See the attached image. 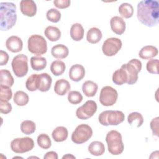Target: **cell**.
Returning a JSON list of instances; mask_svg holds the SVG:
<instances>
[{
  "label": "cell",
  "mask_w": 159,
  "mask_h": 159,
  "mask_svg": "<svg viewBox=\"0 0 159 159\" xmlns=\"http://www.w3.org/2000/svg\"><path fill=\"white\" fill-rule=\"evenodd\" d=\"M137 17L143 25L152 27L159 22V3L155 0L140 1L137 7Z\"/></svg>",
  "instance_id": "1"
},
{
  "label": "cell",
  "mask_w": 159,
  "mask_h": 159,
  "mask_svg": "<svg viewBox=\"0 0 159 159\" xmlns=\"http://www.w3.org/2000/svg\"><path fill=\"white\" fill-rule=\"evenodd\" d=\"M0 29L2 31L12 29L17 20L16 6L13 2L0 3Z\"/></svg>",
  "instance_id": "2"
},
{
  "label": "cell",
  "mask_w": 159,
  "mask_h": 159,
  "mask_svg": "<svg viewBox=\"0 0 159 159\" xmlns=\"http://www.w3.org/2000/svg\"><path fill=\"white\" fill-rule=\"evenodd\" d=\"M108 152L113 155L121 154L124 149L122 137L120 133L116 130H110L106 136Z\"/></svg>",
  "instance_id": "3"
},
{
  "label": "cell",
  "mask_w": 159,
  "mask_h": 159,
  "mask_svg": "<svg viewBox=\"0 0 159 159\" xmlns=\"http://www.w3.org/2000/svg\"><path fill=\"white\" fill-rule=\"evenodd\" d=\"M125 119L124 114L120 111L108 110L102 112L98 120L102 125H117L122 123Z\"/></svg>",
  "instance_id": "4"
},
{
  "label": "cell",
  "mask_w": 159,
  "mask_h": 159,
  "mask_svg": "<svg viewBox=\"0 0 159 159\" xmlns=\"http://www.w3.org/2000/svg\"><path fill=\"white\" fill-rule=\"evenodd\" d=\"M27 48L30 53L38 57H40L47 52V43L43 36L34 34L28 39Z\"/></svg>",
  "instance_id": "5"
},
{
  "label": "cell",
  "mask_w": 159,
  "mask_h": 159,
  "mask_svg": "<svg viewBox=\"0 0 159 159\" xmlns=\"http://www.w3.org/2000/svg\"><path fill=\"white\" fill-rule=\"evenodd\" d=\"M121 67L127 73V83L130 85L135 84L138 80V74L142 70V62L137 58H134L129 61L127 63L123 64Z\"/></svg>",
  "instance_id": "6"
},
{
  "label": "cell",
  "mask_w": 159,
  "mask_h": 159,
  "mask_svg": "<svg viewBox=\"0 0 159 159\" xmlns=\"http://www.w3.org/2000/svg\"><path fill=\"white\" fill-rule=\"evenodd\" d=\"M93 135L92 128L88 124L78 125L71 134V140L76 144L86 142Z\"/></svg>",
  "instance_id": "7"
},
{
  "label": "cell",
  "mask_w": 159,
  "mask_h": 159,
  "mask_svg": "<svg viewBox=\"0 0 159 159\" xmlns=\"http://www.w3.org/2000/svg\"><path fill=\"white\" fill-rule=\"evenodd\" d=\"M12 69L17 77L25 76L29 70L28 58L24 54H19L15 56L11 62Z\"/></svg>",
  "instance_id": "8"
},
{
  "label": "cell",
  "mask_w": 159,
  "mask_h": 159,
  "mask_svg": "<svg viewBox=\"0 0 159 159\" xmlns=\"http://www.w3.org/2000/svg\"><path fill=\"white\" fill-rule=\"evenodd\" d=\"M10 146L14 153H24L33 149L34 142L32 138L28 137L16 138L11 141Z\"/></svg>",
  "instance_id": "9"
},
{
  "label": "cell",
  "mask_w": 159,
  "mask_h": 159,
  "mask_svg": "<svg viewBox=\"0 0 159 159\" xmlns=\"http://www.w3.org/2000/svg\"><path fill=\"white\" fill-rule=\"evenodd\" d=\"M118 98L117 91L110 86H104L99 94V101L104 106H113Z\"/></svg>",
  "instance_id": "10"
},
{
  "label": "cell",
  "mask_w": 159,
  "mask_h": 159,
  "mask_svg": "<svg viewBox=\"0 0 159 159\" xmlns=\"http://www.w3.org/2000/svg\"><path fill=\"white\" fill-rule=\"evenodd\" d=\"M122 46V42L120 39L116 37L107 38L102 44V51L106 56L112 57L119 52Z\"/></svg>",
  "instance_id": "11"
},
{
  "label": "cell",
  "mask_w": 159,
  "mask_h": 159,
  "mask_svg": "<svg viewBox=\"0 0 159 159\" xmlns=\"http://www.w3.org/2000/svg\"><path fill=\"white\" fill-rule=\"evenodd\" d=\"M97 108V104L94 101L88 100L83 105L78 107L76 111V117L81 120L88 119L96 112Z\"/></svg>",
  "instance_id": "12"
},
{
  "label": "cell",
  "mask_w": 159,
  "mask_h": 159,
  "mask_svg": "<svg viewBox=\"0 0 159 159\" xmlns=\"http://www.w3.org/2000/svg\"><path fill=\"white\" fill-rule=\"evenodd\" d=\"M21 12L27 17H34L37 13V5L32 0H22L20 2Z\"/></svg>",
  "instance_id": "13"
},
{
  "label": "cell",
  "mask_w": 159,
  "mask_h": 159,
  "mask_svg": "<svg viewBox=\"0 0 159 159\" xmlns=\"http://www.w3.org/2000/svg\"><path fill=\"white\" fill-rule=\"evenodd\" d=\"M6 47L9 51L12 53H17L22 50L23 42L18 36L12 35L6 40Z\"/></svg>",
  "instance_id": "14"
},
{
  "label": "cell",
  "mask_w": 159,
  "mask_h": 159,
  "mask_svg": "<svg viewBox=\"0 0 159 159\" xmlns=\"http://www.w3.org/2000/svg\"><path fill=\"white\" fill-rule=\"evenodd\" d=\"M111 30L117 35H122L125 30V22L122 17L119 16H114L110 20Z\"/></svg>",
  "instance_id": "15"
},
{
  "label": "cell",
  "mask_w": 159,
  "mask_h": 159,
  "mask_svg": "<svg viewBox=\"0 0 159 159\" xmlns=\"http://www.w3.org/2000/svg\"><path fill=\"white\" fill-rule=\"evenodd\" d=\"M85 76V69L80 64H75L69 70V78L75 82L81 81Z\"/></svg>",
  "instance_id": "16"
},
{
  "label": "cell",
  "mask_w": 159,
  "mask_h": 159,
  "mask_svg": "<svg viewBox=\"0 0 159 159\" xmlns=\"http://www.w3.org/2000/svg\"><path fill=\"white\" fill-rule=\"evenodd\" d=\"M52 78L47 73L39 74V85L38 90L41 92L48 91L51 87Z\"/></svg>",
  "instance_id": "17"
},
{
  "label": "cell",
  "mask_w": 159,
  "mask_h": 159,
  "mask_svg": "<svg viewBox=\"0 0 159 159\" xmlns=\"http://www.w3.org/2000/svg\"><path fill=\"white\" fill-rule=\"evenodd\" d=\"M158 50L157 48L153 45H146L143 47L139 53L140 58L144 60H150L157 56Z\"/></svg>",
  "instance_id": "18"
},
{
  "label": "cell",
  "mask_w": 159,
  "mask_h": 159,
  "mask_svg": "<svg viewBox=\"0 0 159 159\" xmlns=\"http://www.w3.org/2000/svg\"><path fill=\"white\" fill-rule=\"evenodd\" d=\"M71 85L70 83L65 79L58 80L54 86L55 93L59 96L65 95L70 89Z\"/></svg>",
  "instance_id": "19"
},
{
  "label": "cell",
  "mask_w": 159,
  "mask_h": 159,
  "mask_svg": "<svg viewBox=\"0 0 159 159\" xmlns=\"http://www.w3.org/2000/svg\"><path fill=\"white\" fill-rule=\"evenodd\" d=\"M51 54L55 58L63 59L68 57L69 50L65 45L57 44L52 47L51 49Z\"/></svg>",
  "instance_id": "20"
},
{
  "label": "cell",
  "mask_w": 159,
  "mask_h": 159,
  "mask_svg": "<svg viewBox=\"0 0 159 159\" xmlns=\"http://www.w3.org/2000/svg\"><path fill=\"white\" fill-rule=\"evenodd\" d=\"M98 89V84L93 81H86L82 85V91L87 97H93L96 95Z\"/></svg>",
  "instance_id": "21"
},
{
  "label": "cell",
  "mask_w": 159,
  "mask_h": 159,
  "mask_svg": "<svg viewBox=\"0 0 159 159\" xmlns=\"http://www.w3.org/2000/svg\"><path fill=\"white\" fill-rule=\"evenodd\" d=\"M68 135V130L63 126L57 127L52 133V137L53 139L57 142H61L66 140Z\"/></svg>",
  "instance_id": "22"
},
{
  "label": "cell",
  "mask_w": 159,
  "mask_h": 159,
  "mask_svg": "<svg viewBox=\"0 0 159 159\" xmlns=\"http://www.w3.org/2000/svg\"><path fill=\"white\" fill-rule=\"evenodd\" d=\"M102 34L101 30L97 27H91L88 30L86 34V40L92 44L98 43L102 39Z\"/></svg>",
  "instance_id": "23"
},
{
  "label": "cell",
  "mask_w": 159,
  "mask_h": 159,
  "mask_svg": "<svg viewBox=\"0 0 159 159\" xmlns=\"http://www.w3.org/2000/svg\"><path fill=\"white\" fill-rule=\"evenodd\" d=\"M84 30L80 23L73 24L70 29V36L75 41H80L84 37Z\"/></svg>",
  "instance_id": "24"
},
{
  "label": "cell",
  "mask_w": 159,
  "mask_h": 159,
  "mask_svg": "<svg viewBox=\"0 0 159 159\" xmlns=\"http://www.w3.org/2000/svg\"><path fill=\"white\" fill-rule=\"evenodd\" d=\"M45 36L51 42H56L61 37L60 30L55 26L49 25L44 30Z\"/></svg>",
  "instance_id": "25"
},
{
  "label": "cell",
  "mask_w": 159,
  "mask_h": 159,
  "mask_svg": "<svg viewBox=\"0 0 159 159\" xmlns=\"http://www.w3.org/2000/svg\"><path fill=\"white\" fill-rule=\"evenodd\" d=\"M14 83V80L11 72L6 69L0 71V85L11 88Z\"/></svg>",
  "instance_id": "26"
},
{
  "label": "cell",
  "mask_w": 159,
  "mask_h": 159,
  "mask_svg": "<svg viewBox=\"0 0 159 159\" xmlns=\"http://www.w3.org/2000/svg\"><path fill=\"white\" fill-rule=\"evenodd\" d=\"M88 152L94 156H101L105 152V147L100 141H93L88 146Z\"/></svg>",
  "instance_id": "27"
},
{
  "label": "cell",
  "mask_w": 159,
  "mask_h": 159,
  "mask_svg": "<svg viewBox=\"0 0 159 159\" xmlns=\"http://www.w3.org/2000/svg\"><path fill=\"white\" fill-rule=\"evenodd\" d=\"M112 81L117 85H122L127 83V75L125 71L121 67L120 69L116 70L112 76Z\"/></svg>",
  "instance_id": "28"
},
{
  "label": "cell",
  "mask_w": 159,
  "mask_h": 159,
  "mask_svg": "<svg viewBox=\"0 0 159 159\" xmlns=\"http://www.w3.org/2000/svg\"><path fill=\"white\" fill-rule=\"evenodd\" d=\"M32 68L35 71L43 70L47 64L45 58L42 57H32L30 60Z\"/></svg>",
  "instance_id": "29"
},
{
  "label": "cell",
  "mask_w": 159,
  "mask_h": 159,
  "mask_svg": "<svg viewBox=\"0 0 159 159\" xmlns=\"http://www.w3.org/2000/svg\"><path fill=\"white\" fill-rule=\"evenodd\" d=\"M65 69L66 65L65 63L60 60L53 61L50 65V71L56 76L61 75L65 72Z\"/></svg>",
  "instance_id": "30"
},
{
  "label": "cell",
  "mask_w": 159,
  "mask_h": 159,
  "mask_svg": "<svg viewBox=\"0 0 159 159\" xmlns=\"http://www.w3.org/2000/svg\"><path fill=\"white\" fill-rule=\"evenodd\" d=\"M14 102L19 106H24L29 102V98L28 94L23 91H17L13 97Z\"/></svg>",
  "instance_id": "31"
},
{
  "label": "cell",
  "mask_w": 159,
  "mask_h": 159,
  "mask_svg": "<svg viewBox=\"0 0 159 159\" xmlns=\"http://www.w3.org/2000/svg\"><path fill=\"white\" fill-rule=\"evenodd\" d=\"M119 12L122 17L129 19L133 16L134 7L130 4L127 2H124L119 6Z\"/></svg>",
  "instance_id": "32"
},
{
  "label": "cell",
  "mask_w": 159,
  "mask_h": 159,
  "mask_svg": "<svg viewBox=\"0 0 159 159\" xmlns=\"http://www.w3.org/2000/svg\"><path fill=\"white\" fill-rule=\"evenodd\" d=\"M39 74H32L26 80L25 87L29 91H35L38 90Z\"/></svg>",
  "instance_id": "33"
},
{
  "label": "cell",
  "mask_w": 159,
  "mask_h": 159,
  "mask_svg": "<svg viewBox=\"0 0 159 159\" xmlns=\"http://www.w3.org/2000/svg\"><path fill=\"white\" fill-rule=\"evenodd\" d=\"M36 125L32 120H25L22 121L20 124V130L25 135H30L35 132Z\"/></svg>",
  "instance_id": "34"
},
{
  "label": "cell",
  "mask_w": 159,
  "mask_h": 159,
  "mask_svg": "<svg viewBox=\"0 0 159 159\" xmlns=\"http://www.w3.org/2000/svg\"><path fill=\"white\" fill-rule=\"evenodd\" d=\"M127 122L130 125L134 122L136 124V127H139L143 124V117L140 113L138 112H133L128 115Z\"/></svg>",
  "instance_id": "35"
},
{
  "label": "cell",
  "mask_w": 159,
  "mask_h": 159,
  "mask_svg": "<svg viewBox=\"0 0 159 159\" xmlns=\"http://www.w3.org/2000/svg\"><path fill=\"white\" fill-rule=\"evenodd\" d=\"M38 145L43 149H48L52 145V142L49 136L46 134H40L37 139Z\"/></svg>",
  "instance_id": "36"
},
{
  "label": "cell",
  "mask_w": 159,
  "mask_h": 159,
  "mask_svg": "<svg viewBox=\"0 0 159 159\" xmlns=\"http://www.w3.org/2000/svg\"><path fill=\"white\" fill-rule=\"evenodd\" d=\"M61 13L60 12L55 8L50 9L47 11L46 13L47 19L53 23H57L60 21L61 19Z\"/></svg>",
  "instance_id": "37"
},
{
  "label": "cell",
  "mask_w": 159,
  "mask_h": 159,
  "mask_svg": "<svg viewBox=\"0 0 159 159\" xmlns=\"http://www.w3.org/2000/svg\"><path fill=\"white\" fill-rule=\"evenodd\" d=\"M68 101L72 104H78L83 101L82 94L77 91H70L68 94Z\"/></svg>",
  "instance_id": "38"
},
{
  "label": "cell",
  "mask_w": 159,
  "mask_h": 159,
  "mask_svg": "<svg viewBox=\"0 0 159 159\" xmlns=\"http://www.w3.org/2000/svg\"><path fill=\"white\" fill-rule=\"evenodd\" d=\"M12 97V91L9 87L0 85V101H9Z\"/></svg>",
  "instance_id": "39"
},
{
  "label": "cell",
  "mask_w": 159,
  "mask_h": 159,
  "mask_svg": "<svg viewBox=\"0 0 159 159\" xmlns=\"http://www.w3.org/2000/svg\"><path fill=\"white\" fill-rule=\"evenodd\" d=\"M158 63L159 61L158 59H150L146 65L147 71L151 74H158Z\"/></svg>",
  "instance_id": "40"
},
{
  "label": "cell",
  "mask_w": 159,
  "mask_h": 159,
  "mask_svg": "<svg viewBox=\"0 0 159 159\" xmlns=\"http://www.w3.org/2000/svg\"><path fill=\"white\" fill-rule=\"evenodd\" d=\"M12 106L8 101H0V112L2 114H7L11 112Z\"/></svg>",
  "instance_id": "41"
},
{
  "label": "cell",
  "mask_w": 159,
  "mask_h": 159,
  "mask_svg": "<svg viewBox=\"0 0 159 159\" xmlns=\"http://www.w3.org/2000/svg\"><path fill=\"white\" fill-rule=\"evenodd\" d=\"M70 0H55L53 1L54 6L58 9H66L70 6Z\"/></svg>",
  "instance_id": "42"
},
{
  "label": "cell",
  "mask_w": 159,
  "mask_h": 159,
  "mask_svg": "<svg viewBox=\"0 0 159 159\" xmlns=\"http://www.w3.org/2000/svg\"><path fill=\"white\" fill-rule=\"evenodd\" d=\"M158 117L153 118L150 122V128L153 135L158 137Z\"/></svg>",
  "instance_id": "43"
},
{
  "label": "cell",
  "mask_w": 159,
  "mask_h": 159,
  "mask_svg": "<svg viewBox=\"0 0 159 159\" xmlns=\"http://www.w3.org/2000/svg\"><path fill=\"white\" fill-rule=\"evenodd\" d=\"M9 61V55L8 53L4 51L1 50H0V65L4 66L6 65Z\"/></svg>",
  "instance_id": "44"
},
{
  "label": "cell",
  "mask_w": 159,
  "mask_h": 159,
  "mask_svg": "<svg viewBox=\"0 0 159 159\" xmlns=\"http://www.w3.org/2000/svg\"><path fill=\"white\" fill-rule=\"evenodd\" d=\"M44 159H58V154L54 151L47 152L43 156Z\"/></svg>",
  "instance_id": "45"
},
{
  "label": "cell",
  "mask_w": 159,
  "mask_h": 159,
  "mask_svg": "<svg viewBox=\"0 0 159 159\" xmlns=\"http://www.w3.org/2000/svg\"><path fill=\"white\" fill-rule=\"evenodd\" d=\"M62 158L64 159V158H76V157L73 155L72 154H66L65 155H63L62 157Z\"/></svg>",
  "instance_id": "46"
}]
</instances>
